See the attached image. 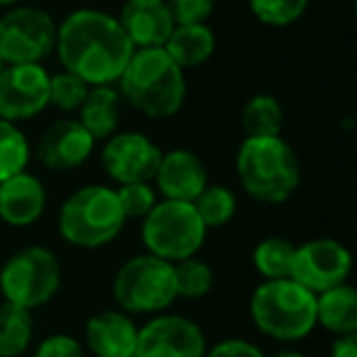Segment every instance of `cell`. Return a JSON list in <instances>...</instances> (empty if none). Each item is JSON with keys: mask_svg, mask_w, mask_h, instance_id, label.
<instances>
[{"mask_svg": "<svg viewBox=\"0 0 357 357\" xmlns=\"http://www.w3.org/2000/svg\"><path fill=\"white\" fill-rule=\"evenodd\" d=\"M296 245L287 238H264L252 250V264L262 279H289Z\"/></svg>", "mask_w": 357, "mask_h": 357, "instance_id": "24", "label": "cell"}, {"mask_svg": "<svg viewBox=\"0 0 357 357\" xmlns=\"http://www.w3.org/2000/svg\"><path fill=\"white\" fill-rule=\"evenodd\" d=\"M89 89L91 86L84 84L71 71H59V74L50 76V105L61 113H76L84 103Z\"/></svg>", "mask_w": 357, "mask_h": 357, "instance_id": "29", "label": "cell"}, {"mask_svg": "<svg viewBox=\"0 0 357 357\" xmlns=\"http://www.w3.org/2000/svg\"><path fill=\"white\" fill-rule=\"evenodd\" d=\"M120 91L115 86H91L79 113V123L91 132L93 139H108L118 132L120 125Z\"/></svg>", "mask_w": 357, "mask_h": 357, "instance_id": "19", "label": "cell"}, {"mask_svg": "<svg viewBox=\"0 0 357 357\" xmlns=\"http://www.w3.org/2000/svg\"><path fill=\"white\" fill-rule=\"evenodd\" d=\"M235 172L245 194L269 206L289 201L301 184V164L282 135L245 137L235 154Z\"/></svg>", "mask_w": 357, "mask_h": 357, "instance_id": "3", "label": "cell"}, {"mask_svg": "<svg viewBox=\"0 0 357 357\" xmlns=\"http://www.w3.org/2000/svg\"><path fill=\"white\" fill-rule=\"evenodd\" d=\"M54 52L64 71L79 76L84 84L115 86L135 47L130 45L118 17L81 8L56 25Z\"/></svg>", "mask_w": 357, "mask_h": 357, "instance_id": "1", "label": "cell"}, {"mask_svg": "<svg viewBox=\"0 0 357 357\" xmlns=\"http://www.w3.org/2000/svg\"><path fill=\"white\" fill-rule=\"evenodd\" d=\"M250 13L267 27H289L303 17L308 0H248Z\"/></svg>", "mask_w": 357, "mask_h": 357, "instance_id": "28", "label": "cell"}, {"mask_svg": "<svg viewBox=\"0 0 357 357\" xmlns=\"http://www.w3.org/2000/svg\"><path fill=\"white\" fill-rule=\"evenodd\" d=\"M35 357H86V350L81 340L66 333H54V335L45 337L37 345Z\"/></svg>", "mask_w": 357, "mask_h": 357, "instance_id": "32", "label": "cell"}, {"mask_svg": "<svg viewBox=\"0 0 357 357\" xmlns=\"http://www.w3.org/2000/svg\"><path fill=\"white\" fill-rule=\"evenodd\" d=\"M162 149L144 132H115L105 139L100 164L103 172L115 184H135V181H152L157 174Z\"/></svg>", "mask_w": 357, "mask_h": 357, "instance_id": "13", "label": "cell"}, {"mask_svg": "<svg viewBox=\"0 0 357 357\" xmlns=\"http://www.w3.org/2000/svg\"><path fill=\"white\" fill-rule=\"evenodd\" d=\"M47 208V189L30 172L0 181V220L10 228H30Z\"/></svg>", "mask_w": 357, "mask_h": 357, "instance_id": "18", "label": "cell"}, {"mask_svg": "<svg viewBox=\"0 0 357 357\" xmlns=\"http://www.w3.org/2000/svg\"><path fill=\"white\" fill-rule=\"evenodd\" d=\"M204 357H267V355L255 342L240 340V337H228V340H220L218 345L206 350Z\"/></svg>", "mask_w": 357, "mask_h": 357, "instance_id": "33", "label": "cell"}, {"mask_svg": "<svg viewBox=\"0 0 357 357\" xmlns=\"http://www.w3.org/2000/svg\"><path fill=\"white\" fill-rule=\"evenodd\" d=\"M174 277H176V296L186 298V301L208 296L213 289V269L199 257L181 259L174 264Z\"/></svg>", "mask_w": 357, "mask_h": 357, "instance_id": "27", "label": "cell"}, {"mask_svg": "<svg viewBox=\"0 0 357 357\" xmlns=\"http://www.w3.org/2000/svg\"><path fill=\"white\" fill-rule=\"evenodd\" d=\"M30 142L17 123L0 118V181L25 172L30 164Z\"/></svg>", "mask_w": 357, "mask_h": 357, "instance_id": "25", "label": "cell"}, {"mask_svg": "<svg viewBox=\"0 0 357 357\" xmlns=\"http://www.w3.org/2000/svg\"><path fill=\"white\" fill-rule=\"evenodd\" d=\"M84 340L93 357H135L137 326L130 313L108 308L86 321Z\"/></svg>", "mask_w": 357, "mask_h": 357, "instance_id": "17", "label": "cell"}, {"mask_svg": "<svg viewBox=\"0 0 357 357\" xmlns=\"http://www.w3.org/2000/svg\"><path fill=\"white\" fill-rule=\"evenodd\" d=\"M118 22L135 50L164 47L176 27L167 0H125Z\"/></svg>", "mask_w": 357, "mask_h": 357, "instance_id": "16", "label": "cell"}, {"mask_svg": "<svg viewBox=\"0 0 357 357\" xmlns=\"http://www.w3.org/2000/svg\"><path fill=\"white\" fill-rule=\"evenodd\" d=\"M120 201V208H123L125 218H137L142 220L149 211L157 206V191L149 186V181H135V184H120L115 189Z\"/></svg>", "mask_w": 357, "mask_h": 357, "instance_id": "30", "label": "cell"}, {"mask_svg": "<svg viewBox=\"0 0 357 357\" xmlns=\"http://www.w3.org/2000/svg\"><path fill=\"white\" fill-rule=\"evenodd\" d=\"M96 139L79 120H56L37 139L35 154L52 172H71L91 159Z\"/></svg>", "mask_w": 357, "mask_h": 357, "instance_id": "14", "label": "cell"}, {"mask_svg": "<svg viewBox=\"0 0 357 357\" xmlns=\"http://www.w3.org/2000/svg\"><path fill=\"white\" fill-rule=\"evenodd\" d=\"M50 71L42 64H8L0 71V118L32 120L50 105Z\"/></svg>", "mask_w": 357, "mask_h": 357, "instance_id": "12", "label": "cell"}, {"mask_svg": "<svg viewBox=\"0 0 357 357\" xmlns=\"http://www.w3.org/2000/svg\"><path fill=\"white\" fill-rule=\"evenodd\" d=\"M240 125L245 130V137H274L282 135L284 108L274 96L257 93L245 103Z\"/></svg>", "mask_w": 357, "mask_h": 357, "instance_id": "23", "label": "cell"}, {"mask_svg": "<svg viewBox=\"0 0 357 357\" xmlns=\"http://www.w3.org/2000/svg\"><path fill=\"white\" fill-rule=\"evenodd\" d=\"M255 328L279 342H298L313 333L316 294L294 279H264L250 296Z\"/></svg>", "mask_w": 357, "mask_h": 357, "instance_id": "4", "label": "cell"}, {"mask_svg": "<svg viewBox=\"0 0 357 357\" xmlns=\"http://www.w3.org/2000/svg\"><path fill=\"white\" fill-rule=\"evenodd\" d=\"M206 350L204 328L178 313H157L137 328L135 357H204Z\"/></svg>", "mask_w": 357, "mask_h": 357, "instance_id": "10", "label": "cell"}, {"mask_svg": "<svg viewBox=\"0 0 357 357\" xmlns=\"http://www.w3.org/2000/svg\"><path fill=\"white\" fill-rule=\"evenodd\" d=\"M331 357H357V337L337 335L331 345Z\"/></svg>", "mask_w": 357, "mask_h": 357, "instance_id": "34", "label": "cell"}, {"mask_svg": "<svg viewBox=\"0 0 357 357\" xmlns=\"http://www.w3.org/2000/svg\"><path fill=\"white\" fill-rule=\"evenodd\" d=\"M113 298L130 316H157L176 301L174 264L154 255H135L113 279Z\"/></svg>", "mask_w": 357, "mask_h": 357, "instance_id": "6", "label": "cell"}, {"mask_svg": "<svg viewBox=\"0 0 357 357\" xmlns=\"http://www.w3.org/2000/svg\"><path fill=\"white\" fill-rule=\"evenodd\" d=\"M54 45L56 22L42 8L13 6L0 17V56L6 64H40Z\"/></svg>", "mask_w": 357, "mask_h": 357, "instance_id": "9", "label": "cell"}, {"mask_svg": "<svg viewBox=\"0 0 357 357\" xmlns=\"http://www.w3.org/2000/svg\"><path fill=\"white\" fill-rule=\"evenodd\" d=\"M164 52L172 56L178 69L204 66L215 52V35L206 22L196 25H176L164 42Z\"/></svg>", "mask_w": 357, "mask_h": 357, "instance_id": "20", "label": "cell"}, {"mask_svg": "<svg viewBox=\"0 0 357 357\" xmlns=\"http://www.w3.org/2000/svg\"><path fill=\"white\" fill-rule=\"evenodd\" d=\"M206 233L208 228L199 218L194 204L169 199L157 201L139 228L144 250L172 264L196 257L206 243Z\"/></svg>", "mask_w": 357, "mask_h": 357, "instance_id": "7", "label": "cell"}, {"mask_svg": "<svg viewBox=\"0 0 357 357\" xmlns=\"http://www.w3.org/2000/svg\"><path fill=\"white\" fill-rule=\"evenodd\" d=\"M269 357H306L303 352H298V350H279V352H274V355H269Z\"/></svg>", "mask_w": 357, "mask_h": 357, "instance_id": "35", "label": "cell"}, {"mask_svg": "<svg viewBox=\"0 0 357 357\" xmlns=\"http://www.w3.org/2000/svg\"><path fill=\"white\" fill-rule=\"evenodd\" d=\"M61 287V264L52 250L27 245L8 257L0 269V294L8 303L27 311L42 308L56 296Z\"/></svg>", "mask_w": 357, "mask_h": 357, "instance_id": "8", "label": "cell"}, {"mask_svg": "<svg viewBox=\"0 0 357 357\" xmlns=\"http://www.w3.org/2000/svg\"><path fill=\"white\" fill-rule=\"evenodd\" d=\"M125 218L115 189L91 184L76 189L61 204L59 235L81 250H98L123 233Z\"/></svg>", "mask_w": 357, "mask_h": 357, "instance_id": "5", "label": "cell"}, {"mask_svg": "<svg viewBox=\"0 0 357 357\" xmlns=\"http://www.w3.org/2000/svg\"><path fill=\"white\" fill-rule=\"evenodd\" d=\"M167 6L176 25H196L208 20L215 0H167Z\"/></svg>", "mask_w": 357, "mask_h": 357, "instance_id": "31", "label": "cell"}, {"mask_svg": "<svg viewBox=\"0 0 357 357\" xmlns=\"http://www.w3.org/2000/svg\"><path fill=\"white\" fill-rule=\"evenodd\" d=\"M120 98L147 118H172L186 100L184 69H178L164 47L135 50L118 79Z\"/></svg>", "mask_w": 357, "mask_h": 357, "instance_id": "2", "label": "cell"}, {"mask_svg": "<svg viewBox=\"0 0 357 357\" xmlns=\"http://www.w3.org/2000/svg\"><path fill=\"white\" fill-rule=\"evenodd\" d=\"M20 0H0V8H13V6H17Z\"/></svg>", "mask_w": 357, "mask_h": 357, "instance_id": "36", "label": "cell"}, {"mask_svg": "<svg viewBox=\"0 0 357 357\" xmlns=\"http://www.w3.org/2000/svg\"><path fill=\"white\" fill-rule=\"evenodd\" d=\"M316 323L333 335L357 333V291L350 284H337L328 291L316 294Z\"/></svg>", "mask_w": 357, "mask_h": 357, "instance_id": "21", "label": "cell"}, {"mask_svg": "<svg viewBox=\"0 0 357 357\" xmlns=\"http://www.w3.org/2000/svg\"><path fill=\"white\" fill-rule=\"evenodd\" d=\"M352 269V255L342 243L333 238H316L298 245L294 252L291 277L311 294L345 284Z\"/></svg>", "mask_w": 357, "mask_h": 357, "instance_id": "11", "label": "cell"}, {"mask_svg": "<svg viewBox=\"0 0 357 357\" xmlns=\"http://www.w3.org/2000/svg\"><path fill=\"white\" fill-rule=\"evenodd\" d=\"M6 66H8V64H6V61H3V56H0V71L6 69Z\"/></svg>", "mask_w": 357, "mask_h": 357, "instance_id": "37", "label": "cell"}, {"mask_svg": "<svg viewBox=\"0 0 357 357\" xmlns=\"http://www.w3.org/2000/svg\"><path fill=\"white\" fill-rule=\"evenodd\" d=\"M194 208L199 213V218L204 220L206 228H220L228 225L235 218L238 211V199L228 186H206L199 194V199L194 201Z\"/></svg>", "mask_w": 357, "mask_h": 357, "instance_id": "26", "label": "cell"}, {"mask_svg": "<svg viewBox=\"0 0 357 357\" xmlns=\"http://www.w3.org/2000/svg\"><path fill=\"white\" fill-rule=\"evenodd\" d=\"M35 321L32 311L15 303H0V357H20L32 345Z\"/></svg>", "mask_w": 357, "mask_h": 357, "instance_id": "22", "label": "cell"}, {"mask_svg": "<svg viewBox=\"0 0 357 357\" xmlns=\"http://www.w3.org/2000/svg\"><path fill=\"white\" fill-rule=\"evenodd\" d=\"M154 186L164 199L194 204L201 191L208 186L204 159L191 149H172L162 154L154 174Z\"/></svg>", "mask_w": 357, "mask_h": 357, "instance_id": "15", "label": "cell"}]
</instances>
